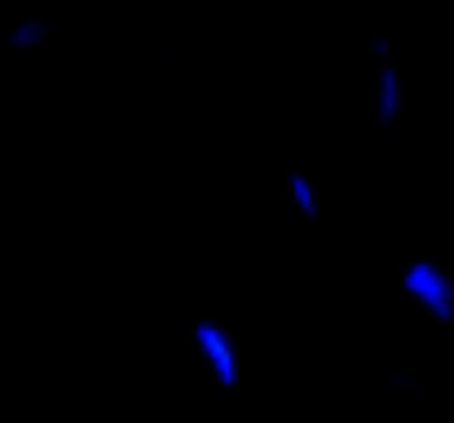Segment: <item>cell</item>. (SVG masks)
Masks as SVG:
<instances>
[{
    "label": "cell",
    "instance_id": "3",
    "mask_svg": "<svg viewBox=\"0 0 454 423\" xmlns=\"http://www.w3.org/2000/svg\"><path fill=\"white\" fill-rule=\"evenodd\" d=\"M371 58H375V124L380 129H397L406 115V75L393 58V40L388 35H371Z\"/></svg>",
    "mask_w": 454,
    "mask_h": 423
},
{
    "label": "cell",
    "instance_id": "2",
    "mask_svg": "<svg viewBox=\"0 0 454 423\" xmlns=\"http://www.w3.org/2000/svg\"><path fill=\"white\" fill-rule=\"evenodd\" d=\"M190 335H194V353L203 357L207 375H212L225 393H234V388L243 384V349H239L234 331H230L225 322H216V317H199Z\"/></svg>",
    "mask_w": 454,
    "mask_h": 423
},
{
    "label": "cell",
    "instance_id": "5",
    "mask_svg": "<svg viewBox=\"0 0 454 423\" xmlns=\"http://www.w3.org/2000/svg\"><path fill=\"white\" fill-rule=\"evenodd\" d=\"M287 199H292V208L301 212L304 221H317L322 216V194H317V185H313V176L304 168L287 172Z\"/></svg>",
    "mask_w": 454,
    "mask_h": 423
},
{
    "label": "cell",
    "instance_id": "6",
    "mask_svg": "<svg viewBox=\"0 0 454 423\" xmlns=\"http://www.w3.org/2000/svg\"><path fill=\"white\" fill-rule=\"evenodd\" d=\"M384 388L388 393H397V397H411V402H419L428 388H424V380L415 375V371H406V366H397V371H384Z\"/></svg>",
    "mask_w": 454,
    "mask_h": 423
},
{
    "label": "cell",
    "instance_id": "4",
    "mask_svg": "<svg viewBox=\"0 0 454 423\" xmlns=\"http://www.w3.org/2000/svg\"><path fill=\"white\" fill-rule=\"evenodd\" d=\"M53 44V22L44 13H18L9 27H4V49L27 58V53H40Z\"/></svg>",
    "mask_w": 454,
    "mask_h": 423
},
{
    "label": "cell",
    "instance_id": "1",
    "mask_svg": "<svg viewBox=\"0 0 454 423\" xmlns=\"http://www.w3.org/2000/svg\"><path fill=\"white\" fill-rule=\"evenodd\" d=\"M402 291L411 304H419L437 326H454V274L442 261H411L402 270Z\"/></svg>",
    "mask_w": 454,
    "mask_h": 423
}]
</instances>
